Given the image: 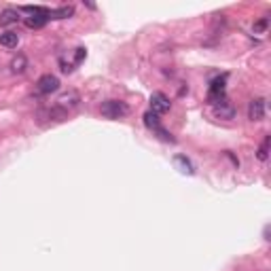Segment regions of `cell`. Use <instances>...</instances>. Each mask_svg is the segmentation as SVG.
<instances>
[{
    "label": "cell",
    "mask_w": 271,
    "mask_h": 271,
    "mask_svg": "<svg viewBox=\"0 0 271 271\" xmlns=\"http://www.w3.org/2000/svg\"><path fill=\"white\" fill-rule=\"evenodd\" d=\"M100 113L106 119H121L130 113V106H127L125 102H119V100H106V102H102Z\"/></svg>",
    "instance_id": "obj_1"
},
{
    "label": "cell",
    "mask_w": 271,
    "mask_h": 271,
    "mask_svg": "<svg viewBox=\"0 0 271 271\" xmlns=\"http://www.w3.org/2000/svg\"><path fill=\"white\" fill-rule=\"evenodd\" d=\"M19 43V36L15 34V32H4V34H0V45L6 47V49H15Z\"/></svg>",
    "instance_id": "obj_9"
},
{
    "label": "cell",
    "mask_w": 271,
    "mask_h": 271,
    "mask_svg": "<svg viewBox=\"0 0 271 271\" xmlns=\"http://www.w3.org/2000/svg\"><path fill=\"white\" fill-rule=\"evenodd\" d=\"M248 119L250 121H263L265 119V100L254 98L248 104Z\"/></svg>",
    "instance_id": "obj_5"
},
{
    "label": "cell",
    "mask_w": 271,
    "mask_h": 271,
    "mask_svg": "<svg viewBox=\"0 0 271 271\" xmlns=\"http://www.w3.org/2000/svg\"><path fill=\"white\" fill-rule=\"evenodd\" d=\"M58 89H60V78L55 74H43L36 83V93H41V95H51Z\"/></svg>",
    "instance_id": "obj_3"
},
{
    "label": "cell",
    "mask_w": 271,
    "mask_h": 271,
    "mask_svg": "<svg viewBox=\"0 0 271 271\" xmlns=\"http://www.w3.org/2000/svg\"><path fill=\"white\" fill-rule=\"evenodd\" d=\"M225 83H227V76H225V74L218 76V78H214V81H212L210 91H208V102H210L212 106H218V104H225V102H227Z\"/></svg>",
    "instance_id": "obj_2"
},
{
    "label": "cell",
    "mask_w": 271,
    "mask_h": 271,
    "mask_svg": "<svg viewBox=\"0 0 271 271\" xmlns=\"http://www.w3.org/2000/svg\"><path fill=\"white\" fill-rule=\"evenodd\" d=\"M38 119H53V121H64V119H66V110L64 108H45V110H38V115H36Z\"/></svg>",
    "instance_id": "obj_6"
},
{
    "label": "cell",
    "mask_w": 271,
    "mask_h": 271,
    "mask_svg": "<svg viewBox=\"0 0 271 271\" xmlns=\"http://www.w3.org/2000/svg\"><path fill=\"white\" fill-rule=\"evenodd\" d=\"M170 108H172V102H170V98H167L165 93L155 91L153 95H150V110H153L155 115H163Z\"/></svg>",
    "instance_id": "obj_4"
},
{
    "label": "cell",
    "mask_w": 271,
    "mask_h": 271,
    "mask_svg": "<svg viewBox=\"0 0 271 271\" xmlns=\"http://www.w3.org/2000/svg\"><path fill=\"white\" fill-rule=\"evenodd\" d=\"M26 68H28L26 55H17V58H13V62H11V70H13L15 74H21Z\"/></svg>",
    "instance_id": "obj_12"
},
{
    "label": "cell",
    "mask_w": 271,
    "mask_h": 271,
    "mask_svg": "<svg viewBox=\"0 0 271 271\" xmlns=\"http://www.w3.org/2000/svg\"><path fill=\"white\" fill-rule=\"evenodd\" d=\"M17 21H19V11L4 9L0 13V26H11V23H17Z\"/></svg>",
    "instance_id": "obj_7"
},
{
    "label": "cell",
    "mask_w": 271,
    "mask_h": 271,
    "mask_svg": "<svg viewBox=\"0 0 271 271\" xmlns=\"http://www.w3.org/2000/svg\"><path fill=\"white\" fill-rule=\"evenodd\" d=\"M267 28H269V17H261V19H259V21L252 26L254 34H265Z\"/></svg>",
    "instance_id": "obj_17"
},
{
    "label": "cell",
    "mask_w": 271,
    "mask_h": 271,
    "mask_svg": "<svg viewBox=\"0 0 271 271\" xmlns=\"http://www.w3.org/2000/svg\"><path fill=\"white\" fill-rule=\"evenodd\" d=\"M269 142H271V138H269V136H265V140H263V144L259 146V153H257V157L261 159V161H267V159H269Z\"/></svg>",
    "instance_id": "obj_16"
},
{
    "label": "cell",
    "mask_w": 271,
    "mask_h": 271,
    "mask_svg": "<svg viewBox=\"0 0 271 271\" xmlns=\"http://www.w3.org/2000/svg\"><path fill=\"white\" fill-rule=\"evenodd\" d=\"M60 66H62V72H66V74H68V72H72V70H74V68H72V64H66L64 60H60Z\"/></svg>",
    "instance_id": "obj_20"
},
{
    "label": "cell",
    "mask_w": 271,
    "mask_h": 271,
    "mask_svg": "<svg viewBox=\"0 0 271 271\" xmlns=\"http://www.w3.org/2000/svg\"><path fill=\"white\" fill-rule=\"evenodd\" d=\"M174 163H176V165H178V170H180V172H185V174H193V172H195V170H193V163H191L185 155H178L176 159H174Z\"/></svg>",
    "instance_id": "obj_13"
},
{
    "label": "cell",
    "mask_w": 271,
    "mask_h": 271,
    "mask_svg": "<svg viewBox=\"0 0 271 271\" xmlns=\"http://www.w3.org/2000/svg\"><path fill=\"white\" fill-rule=\"evenodd\" d=\"M142 119H144V125L148 127V130H157V127L161 125V121H159V115H155L153 110H146Z\"/></svg>",
    "instance_id": "obj_14"
},
{
    "label": "cell",
    "mask_w": 271,
    "mask_h": 271,
    "mask_svg": "<svg viewBox=\"0 0 271 271\" xmlns=\"http://www.w3.org/2000/svg\"><path fill=\"white\" fill-rule=\"evenodd\" d=\"M49 19H51L49 15H32V17H28V19H26V26L36 30V28H43V26H45V23L49 21Z\"/></svg>",
    "instance_id": "obj_11"
},
{
    "label": "cell",
    "mask_w": 271,
    "mask_h": 271,
    "mask_svg": "<svg viewBox=\"0 0 271 271\" xmlns=\"http://www.w3.org/2000/svg\"><path fill=\"white\" fill-rule=\"evenodd\" d=\"M214 115H216L218 119H233L235 117V108L231 106L229 102H225V104L214 106Z\"/></svg>",
    "instance_id": "obj_8"
},
{
    "label": "cell",
    "mask_w": 271,
    "mask_h": 271,
    "mask_svg": "<svg viewBox=\"0 0 271 271\" xmlns=\"http://www.w3.org/2000/svg\"><path fill=\"white\" fill-rule=\"evenodd\" d=\"M70 15H74L72 4L60 6V9H51V19H66V17H70Z\"/></svg>",
    "instance_id": "obj_10"
},
{
    "label": "cell",
    "mask_w": 271,
    "mask_h": 271,
    "mask_svg": "<svg viewBox=\"0 0 271 271\" xmlns=\"http://www.w3.org/2000/svg\"><path fill=\"white\" fill-rule=\"evenodd\" d=\"M153 132H155V134H157V136H159V138H161L163 142H176V140H174V136H172L170 132H165V130H163V127H161V125H159V127H157V130H153Z\"/></svg>",
    "instance_id": "obj_18"
},
{
    "label": "cell",
    "mask_w": 271,
    "mask_h": 271,
    "mask_svg": "<svg viewBox=\"0 0 271 271\" xmlns=\"http://www.w3.org/2000/svg\"><path fill=\"white\" fill-rule=\"evenodd\" d=\"M85 49H83V47H78V49H76V53H74V64H81L83 60H85Z\"/></svg>",
    "instance_id": "obj_19"
},
{
    "label": "cell",
    "mask_w": 271,
    "mask_h": 271,
    "mask_svg": "<svg viewBox=\"0 0 271 271\" xmlns=\"http://www.w3.org/2000/svg\"><path fill=\"white\" fill-rule=\"evenodd\" d=\"M76 102H78V93H74V91H70V93H66V95H62L60 98V108H66V106H76Z\"/></svg>",
    "instance_id": "obj_15"
}]
</instances>
